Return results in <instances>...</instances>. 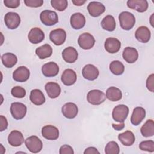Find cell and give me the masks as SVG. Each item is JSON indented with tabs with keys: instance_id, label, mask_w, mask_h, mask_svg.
Listing matches in <instances>:
<instances>
[{
	"instance_id": "obj_14",
	"label": "cell",
	"mask_w": 154,
	"mask_h": 154,
	"mask_svg": "<svg viewBox=\"0 0 154 154\" xmlns=\"http://www.w3.org/2000/svg\"><path fill=\"white\" fill-rule=\"evenodd\" d=\"M61 112L65 117L72 119L75 118L78 114V106L74 103L67 102L63 106Z\"/></svg>"
},
{
	"instance_id": "obj_33",
	"label": "cell",
	"mask_w": 154,
	"mask_h": 154,
	"mask_svg": "<svg viewBox=\"0 0 154 154\" xmlns=\"http://www.w3.org/2000/svg\"><path fill=\"white\" fill-rule=\"evenodd\" d=\"M101 26L105 30L113 31L116 29V26L114 17L111 15L106 16L101 22Z\"/></svg>"
},
{
	"instance_id": "obj_45",
	"label": "cell",
	"mask_w": 154,
	"mask_h": 154,
	"mask_svg": "<svg viewBox=\"0 0 154 154\" xmlns=\"http://www.w3.org/2000/svg\"><path fill=\"white\" fill-rule=\"evenodd\" d=\"M112 127L114 129H116L117 131H120L124 128L125 123L123 122V123H120V124H119V125L112 124Z\"/></svg>"
},
{
	"instance_id": "obj_18",
	"label": "cell",
	"mask_w": 154,
	"mask_h": 154,
	"mask_svg": "<svg viewBox=\"0 0 154 154\" xmlns=\"http://www.w3.org/2000/svg\"><path fill=\"white\" fill-rule=\"evenodd\" d=\"M105 49L110 54H114L117 52L121 47L120 42L116 38L109 37L106 39L105 42Z\"/></svg>"
},
{
	"instance_id": "obj_5",
	"label": "cell",
	"mask_w": 154,
	"mask_h": 154,
	"mask_svg": "<svg viewBox=\"0 0 154 154\" xmlns=\"http://www.w3.org/2000/svg\"><path fill=\"white\" fill-rule=\"evenodd\" d=\"M106 99L103 92L99 90H92L87 95V101L93 105H98L103 103Z\"/></svg>"
},
{
	"instance_id": "obj_2",
	"label": "cell",
	"mask_w": 154,
	"mask_h": 154,
	"mask_svg": "<svg viewBox=\"0 0 154 154\" xmlns=\"http://www.w3.org/2000/svg\"><path fill=\"white\" fill-rule=\"evenodd\" d=\"M25 144L29 151L32 153L40 152L43 147L42 141L35 135H32L28 137L25 140Z\"/></svg>"
},
{
	"instance_id": "obj_38",
	"label": "cell",
	"mask_w": 154,
	"mask_h": 154,
	"mask_svg": "<svg viewBox=\"0 0 154 154\" xmlns=\"http://www.w3.org/2000/svg\"><path fill=\"white\" fill-rule=\"evenodd\" d=\"M11 94L17 98H23L26 95L25 90L20 86H16L12 88L11 90Z\"/></svg>"
},
{
	"instance_id": "obj_17",
	"label": "cell",
	"mask_w": 154,
	"mask_h": 154,
	"mask_svg": "<svg viewBox=\"0 0 154 154\" xmlns=\"http://www.w3.org/2000/svg\"><path fill=\"white\" fill-rule=\"evenodd\" d=\"M24 137L21 132L16 130L12 131L8 136V143L14 147H18L22 144Z\"/></svg>"
},
{
	"instance_id": "obj_39",
	"label": "cell",
	"mask_w": 154,
	"mask_h": 154,
	"mask_svg": "<svg viewBox=\"0 0 154 154\" xmlns=\"http://www.w3.org/2000/svg\"><path fill=\"white\" fill-rule=\"evenodd\" d=\"M25 5L29 7L37 8L41 7L43 4V0H24Z\"/></svg>"
},
{
	"instance_id": "obj_11",
	"label": "cell",
	"mask_w": 154,
	"mask_h": 154,
	"mask_svg": "<svg viewBox=\"0 0 154 154\" xmlns=\"http://www.w3.org/2000/svg\"><path fill=\"white\" fill-rule=\"evenodd\" d=\"M82 73L83 77L89 81H93L97 78L99 72L96 67L93 64H87L85 65L82 70Z\"/></svg>"
},
{
	"instance_id": "obj_28",
	"label": "cell",
	"mask_w": 154,
	"mask_h": 154,
	"mask_svg": "<svg viewBox=\"0 0 154 154\" xmlns=\"http://www.w3.org/2000/svg\"><path fill=\"white\" fill-rule=\"evenodd\" d=\"M30 100L35 105H41L45 102V97L42 91L38 89H34L31 91Z\"/></svg>"
},
{
	"instance_id": "obj_4",
	"label": "cell",
	"mask_w": 154,
	"mask_h": 154,
	"mask_svg": "<svg viewBox=\"0 0 154 154\" xmlns=\"http://www.w3.org/2000/svg\"><path fill=\"white\" fill-rule=\"evenodd\" d=\"M129 113V108L125 105H119L114 108L112 116L113 119L117 122L123 123Z\"/></svg>"
},
{
	"instance_id": "obj_10",
	"label": "cell",
	"mask_w": 154,
	"mask_h": 154,
	"mask_svg": "<svg viewBox=\"0 0 154 154\" xmlns=\"http://www.w3.org/2000/svg\"><path fill=\"white\" fill-rule=\"evenodd\" d=\"M87 10L90 16L96 17L100 16L105 12V7L104 5L100 2L91 1L88 4Z\"/></svg>"
},
{
	"instance_id": "obj_9",
	"label": "cell",
	"mask_w": 154,
	"mask_h": 154,
	"mask_svg": "<svg viewBox=\"0 0 154 154\" xmlns=\"http://www.w3.org/2000/svg\"><path fill=\"white\" fill-rule=\"evenodd\" d=\"M51 41L55 45L60 46L63 44L66 38V32L61 28H57L51 31L49 34Z\"/></svg>"
},
{
	"instance_id": "obj_41",
	"label": "cell",
	"mask_w": 154,
	"mask_h": 154,
	"mask_svg": "<svg viewBox=\"0 0 154 154\" xmlns=\"http://www.w3.org/2000/svg\"><path fill=\"white\" fill-rule=\"evenodd\" d=\"M146 87L151 92L154 91V75L151 74L147 79Z\"/></svg>"
},
{
	"instance_id": "obj_42",
	"label": "cell",
	"mask_w": 154,
	"mask_h": 154,
	"mask_svg": "<svg viewBox=\"0 0 154 154\" xmlns=\"http://www.w3.org/2000/svg\"><path fill=\"white\" fill-rule=\"evenodd\" d=\"M59 153L60 154H73L74 151L70 146L64 144L60 147Z\"/></svg>"
},
{
	"instance_id": "obj_44",
	"label": "cell",
	"mask_w": 154,
	"mask_h": 154,
	"mask_svg": "<svg viewBox=\"0 0 154 154\" xmlns=\"http://www.w3.org/2000/svg\"><path fill=\"white\" fill-rule=\"evenodd\" d=\"M84 154H96V153H99V152L97 150L96 148L94 147H89L87 149H85V151L84 152Z\"/></svg>"
},
{
	"instance_id": "obj_31",
	"label": "cell",
	"mask_w": 154,
	"mask_h": 154,
	"mask_svg": "<svg viewBox=\"0 0 154 154\" xmlns=\"http://www.w3.org/2000/svg\"><path fill=\"white\" fill-rule=\"evenodd\" d=\"M36 55L40 59H45L51 56L52 54V48L49 44H45L35 50Z\"/></svg>"
},
{
	"instance_id": "obj_15",
	"label": "cell",
	"mask_w": 154,
	"mask_h": 154,
	"mask_svg": "<svg viewBox=\"0 0 154 154\" xmlns=\"http://www.w3.org/2000/svg\"><path fill=\"white\" fill-rule=\"evenodd\" d=\"M42 72L43 75L46 77H54L58 75L59 67L54 62H49L42 66Z\"/></svg>"
},
{
	"instance_id": "obj_13",
	"label": "cell",
	"mask_w": 154,
	"mask_h": 154,
	"mask_svg": "<svg viewBox=\"0 0 154 154\" xmlns=\"http://www.w3.org/2000/svg\"><path fill=\"white\" fill-rule=\"evenodd\" d=\"M42 136L49 140H55L59 137V131L52 125H46L42 129Z\"/></svg>"
},
{
	"instance_id": "obj_32",
	"label": "cell",
	"mask_w": 154,
	"mask_h": 154,
	"mask_svg": "<svg viewBox=\"0 0 154 154\" xmlns=\"http://www.w3.org/2000/svg\"><path fill=\"white\" fill-rule=\"evenodd\" d=\"M142 135L144 137H152L154 135V122L153 120H147L140 129Z\"/></svg>"
},
{
	"instance_id": "obj_36",
	"label": "cell",
	"mask_w": 154,
	"mask_h": 154,
	"mask_svg": "<svg viewBox=\"0 0 154 154\" xmlns=\"http://www.w3.org/2000/svg\"><path fill=\"white\" fill-rule=\"evenodd\" d=\"M51 4L54 9L60 11L66 10L68 5V2L66 0H51Z\"/></svg>"
},
{
	"instance_id": "obj_1",
	"label": "cell",
	"mask_w": 154,
	"mask_h": 154,
	"mask_svg": "<svg viewBox=\"0 0 154 154\" xmlns=\"http://www.w3.org/2000/svg\"><path fill=\"white\" fill-rule=\"evenodd\" d=\"M120 25L125 30H130L133 28L135 23V18L134 14L129 11H123L119 16Z\"/></svg>"
},
{
	"instance_id": "obj_27",
	"label": "cell",
	"mask_w": 154,
	"mask_h": 154,
	"mask_svg": "<svg viewBox=\"0 0 154 154\" xmlns=\"http://www.w3.org/2000/svg\"><path fill=\"white\" fill-rule=\"evenodd\" d=\"M118 139L123 145L125 146H131L134 143L135 137L132 132L126 131L123 133L119 134Z\"/></svg>"
},
{
	"instance_id": "obj_6",
	"label": "cell",
	"mask_w": 154,
	"mask_h": 154,
	"mask_svg": "<svg viewBox=\"0 0 154 154\" xmlns=\"http://www.w3.org/2000/svg\"><path fill=\"white\" fill-rule=\"evenodd\" d=\"M26 106L22 103L14 102L11 104L10 112L13 117L16 120L23 119L26 115Z\"/></svg>"
},
{
	"instance_id": "obj_12",
	"label": "cell",
	"mask_w": 154,
	"mask_h": 154,
	"mask_svg": "<svg viewBox=\"0 0 154 154\" xmlns=\"http://www.w3.org/2000/svg\"><path fill=\"white\" fill-rule=\"evenodd\" d=\"M30 75L29 69L25 66H20L17 68L13 73V79L17 82H23L26 81Z\"/></svg>"
},
{
	"instance_id": "obj_19",
	"label": "cell",
	"mask_w": 154,
	"mask_h": 154,
	"mask_svg": "<svg viewBox=\"0 0 154 154\" xmlns=\"http://www.w3.org/2000/svg\"><path fill=\"white\" fill-rule=\"evenodd\" d=\"M146 110L141 106L136 107L134 109L131 117V122L134 126H138L145 118Z\"/></svg>"
},
{
	"instance_id": "obj_29",
	"label": "cell",
	"mask_w": 154,
	"mask_h": 154,
	"mask_svg": "<svg viewBox=\"0 0 154 154\" xmlns=\"http://www.w3.org/2000/svg\"><path fill=\"white\" fill-rule=\"evenodd\" d=\"M1 61L3 65L7 68L13 67L17 61V58L13 53H5L1 57Z\"/></svg>"
},
{
	"instance_id": "obj_23",
	"label": "cell",
	"mask_w": 154,
	"mask_h": 154,
	"mask_svg": "<svg viewBox=\"0 0 154 154\" xmlns=\"http://www.w3.org/2000/svg\"><path fill=\"white\" fill-rule=\"evenodd\" d=\"M62 57L66 62L68 63H73L78 59V54L75 48L69 46L63 51Z\"/></svg>"
},
{
	"instance_id": "obj_7",
	"label": "cell",
	"mask_w": 154,
	"mask_h": 154,
	"mask_svg": "<svg viewBox=\"0 0 154 154\" xmlns=\"http://www.w3.org/2000/svg\"><path fill=\"white\" fill-rule=\"evenodd\" d=\"M79 46L83 49H90L95 43L94 37L88 32H84L81 34L78 39Z\"/></svg>"
},
{
	"instance_id": "obj_25",
	"label": "cell",
	"mask_w": 154,
	"mask_h": 154,
	"mask_svg": "<svg viewBox=\"0 0 154 154\" xmlns=\"http://www.w3.org/2000/svg\"><path fill=\"white\" fill-rule=\"evenodd\" d=\"M85 18L81 13H76L71 16L70 25L75 29H79L84 26Z\"/></svg>"
},
{
	"instance_id": "obj_37",
	"label": "cell",
	"mask_w": 154,
	"mask_h": 154,
	"mask_svg": "<svg viewBox=\"0 0 154 154\" xmlns=\"http://www.w3.org/2000/svg\"><path fill=\"white\" fill-rule=\"evenodd\" d=\"M139 148L143 151L149 152H154V141L153 140H146L141 141L139 144Z\"/></svg>"
},
{
	"instance_id": "obj_24",
	"label": "cell",
	"mask_w": 154,
	"mask_h": 154,
	"mask_svg": "<svg viewBox=\"0 0 154 154\" xmlns=\"http://www.w3.org/2000/svg\"><path fill=\"white\" fill-rule=\"evenodd\" d=\"M123 59L128 63H135L138 58V53L137 49L132 47H126L122 54Z\"/></svg>"
},
{
	"instance_id": "obj_20",
	"label": "cell",
	"mask_w": 154,
	"mask_h": 154,
	"mask_svg": "<svg viewBox=\"0 0 154 154\" xmlns=\"http://www.w3.org/2000/svg\"><path fill=\"white\" fill-rule=\"evenodd\" d=\"M150 31L149 29L145 26H141L138 28L135 33L136 39L141 43H147L150 39Z\"/></svg>"
},
{
	"instance_id": "obj_8",
	"label": "cell",
	"mask_w": 154,
	"mask_h": 154,
	"mask_svg": "<svg viewBox=\"0 0 154 154\" xmlns=\"http://www.w3.org/2000/svg\"><path fill=\"white\" fill-rule=\"evenodd\" d=\"M4 22L8 28L14 29L19 26L20 23V17L16 13L8 12L4 16Z\"/></svg>"
},
{
	"instance_id": "obj_46",
	"label": "cell",
	"mask_w": 154,
	"mask_h": 154,
	"mask_svg": "<svg viewBox=\"0 0 154 154\" xmlns=\"http://www.w3.org/2000/svg\"><path fill=\"white\" fill-rule=\"evenodd\" d=\"M85 2H86V1H81V0H75V1L73 0V1H72V2L75 5H78V6L82 5Z\"/></svg>"
},
{
	"instance_id": "obj_22",
	"label": "cell",
	"mask_w": 154,
	"mask_h": 154,
	"mask_svg": "<svg viewBox=\"0 0 154 154\" xmlns=\"http://www.w3.org/2000/svg\"><path fill=\"white\" fill-rule=\"evenodd\" d=\"M76 72L70 69H66L62 73L61 80L62 82L67 86H70L75 84L76 81Z\"/></svg>"
},
{
	"instance_id": "obj_40",
	"label": "cell",
	"mask_w": 154,
	"mask_h": 154,
	"mask_svg": "<svg viewBox=\"0 0 154 154\" xmlns=\"http://www.w3.org/2000/svg\"><path fill=\"white\" fill-rule=\"evenodd\" d=\"M4 4L8 8H16L19 6L20 1L19 0H4Z\"/></svg>"
},
{
	"instance_id": "obj_43",
	"label": "cell",
	"mask_w": 154,
	"mask_h": 154,
	"mask_svg": "<svg viewBox=\"0 0 154 154\" xmlns=\"http://www.w3.org/2000/svg\"><path fill=\"white\" fill-rule=\"evenodd\" d=\"M0 121H1V127L0 131H3L7 128L8 122L7 119L4 116H0Z\"/></svg>"
},
{
	"instance_id": "obj_3",
	"label": "cell",
	"mask_w": 154,
	"mask_h": 154,
	"mask_svg": "<svg viewBox=\"0 0 154 154\" xmlns=\"http://www.w3.org/2000/svg\"><path fill=\"white\" fill-rule=\"evenodd\" d=\"M40 19L42 23L46 26H52L58 22V17L57 13L48 10H45L41 12Z\"/></svg>"
},
{
	"instance_id": "obj_35",
	"label": "cell",
	"mask_w": 154,
	"mask_h": 154,
	"mask_svg": "<svg viewBox=\"0 0 154 154\" xmlns=\"http://www.w3.org/2000/svg\"><path fill=\"white\" fill-rule=\"evenodd\" d=\"M105 152L106 154H119L120 148L118 144L114 141H109L105 146Z\"/></svg>"
},
{
	"instance_id": "obj_30",
	"label": "cell",
	"mask_w": 154,
	"mask_h": 154,
	"mask_svg": "<svg viewBox=\"0 0 154 154\" xmlns=\"http://www.w3.org/2000/svg\"><path fill=\"white\" fill-rule=\"evenodd\" d=\"M106 97L112 102L120 100L122 97L121 90L116 87H110L106 91Z\"/></svg>"
},
{
	"instance_id": "obj_16",
	"label": "cell",
	"mask_w": 154,
	"mask_h": 154,
	"mask_svg": "<svg viewBox=\"0 0 154 154\" xmlns=\"http://www.w3.org/2000/svg\"><path fill=\"white\" fill-rule=\"evenodd\" d=\"M28 38L31 43L38 44L44 40L45 34L40 28L35 27L30 30L28 35Z\"/></svg>"
},
{
	"instance_id": "obj_34",
	"label": "cell",
	"mask_w": 154,
	"mask_h": 154,
	"mask_svg": "<svg viewBox=\"0 0 154 154\" xmlns=\"http://www.w3.org/2000/svg\"><path fill=\"white\" fill-rule=\"evenodd\" d=\"M109 69L111 72L114 75H120L124 72L125 66L120 61L115 60L110 63Z\"/></svg>"
},
{
	"instance_id": "obj_21",
	"label": "cell",
	"mask_w": 154,
	"mask_h": 154,
	"mask_svg": "<svg viewBox=\"0 0 154 154\" xmlns=\"http://www.w3.org/2000/svg\"><path fill=\"white\" fill-rule=\"evenodd\" d=\"M127 5L131 9L143 13L147 10L149 4L146 0H129L127 1Z\"/></svg>"
},
{
	"instance_id": "obj_26",
	"label": "cell",
	"mask_w": 154,
	"mask_h": 154,
	"mask_svg": "<svg viewBox=\"0 0 154 154\" xmlns=\"http://www.w3.org/2000/svg\"><path fill=\"white\" fill-rule=\"evenodd\" d=\"M45 88L47 94L51 99L57 98L60 94L61 88L56 82H49L46 84Z\"/></svg>"
}]
</instances>
